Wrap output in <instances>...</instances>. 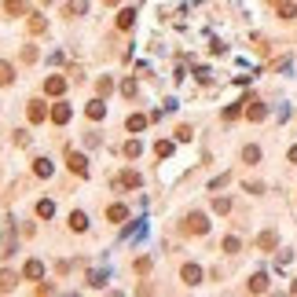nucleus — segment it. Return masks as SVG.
Masks as SVG:
<instances>
[{
    "label": "nucleus",
    "instance_id": "nucleus-1",
    "mask_svg": "<svg viewBox=\"0 0 297 297\" xmlns=\"http://www.w3.org/2000/svg\"><path fill=\"white\" fill-rule=\"evenodd\" d=\"M183 228H187L191 235H206V231H209V217H206V213H191V217L183 220Z\"/></svg>",
    "mask_w": 297,
    "mask_h": 297
},
{
    "label": "nucleus",
    "instance_id": "nucleus-2",
    "mask_svg": "<svg viewBox=\"0 0 297 297\" xmlns=\"http://www.w3.org/2000/svg\"><path fill=\"white\" fill-rule=\"evenodd\" d=\"M48 114H52V110L44 107V99H30V103H26V118H30L33 125H41V121H44Z\"/></svg>",
    "mask_w": 297,
    "mask_h": 297
},
{
    "label": "nucleus",
    "instance_id": "nucleus-3",
    "mask_svg": "<svg viewBox=\"0 0 297 297\" xmlns=\"http://www.w3.org/2000/svg\"><path fill=\"white\" fill-rule=\"evenodd\" d=\"M66 165H70L73 176H88V158H85V154H73V151H70V154H66Z\"/></svg>",
    "mask_w": 297,
    "mask_h": 297
},
{
    "label": "nucleus",
    "instance_id": "nucleus-4",
    "mask_svg": "<svg viewBox=\"0 0 297 297\" xmlns=\"http://www.w3.org/2000/svg\"><path fill=\"white\" fill-rule=\"evenodd\" d=\"M180 279L187 283V286H198V283H202V268H198V264H183V268H180Z\"/></svg>",
    "mask_w": 297,
    "mask_h": 297
},
{
    "label": "nucleus",
    "instance_id": "nucleus-5",
    "mask_svg": "<svg viewBox=\"0 0 297 297\" xmlns=\"http://www.w3.org/2000/svg\"><path fill=\"white\" fill-rule=\"evenodd\" d=\"M66 92V77H48L44 81V96H62Z\"/></svg>",
    "mask_w": 297,
    "mask_h": 297
},
{
    "label": "nucleus",
    "instance_id": "nucleus-6",
    "mask_svg": "<svg viewBox=\"0 0 297 297\" xmlns=\"http://www.w3.org/2000/svg\"><path fill=\"white\" fill-rule=\"evenodd\" d=\"M147 121H151V114H128L125 128H128V132H143V128H147Z\"/></svg>",
    "mask_w": 297,
    "mask_h": 297
},
{
    "label": "nucleus",
    "instance_id": "nucleus-7",
    "mask_svg": "<svg viewBox=\"0 0 297 297\" xmlns=\"http://www.w3.org/2000/svg\"><path fill=\"white\" fill-rule=\"evenodd\" d=\"M85 114L92 118V121H99V118L107 114V103H103V96H99V99H92V103L85 107Z\"/></svg>",
    "mask_w": 297,
    "mask_h": 297
},
{
    "label": "nucleus",
    "instance_id": "nucleus-8",
    "mask_svg": "<svg viewBox=\"0 0 297 297\" xmlns=\"http://www.w3.org/2000/svg\"><path fill=\"white\" fill-rule=\"evenodd\" d=\"M107 220H110V224H121V220H128V209L121 206V202H114V206L107 209Z\"/></svg>",
    "mask_w": 297,
    "mask_h": 297
},
{
    "label": "nucleus",
    "instance_id": "nucleus-9",
    "mask_svg": "<svg viewBox=\"0 0 297 297\" xmlns=\"http://www.w3.org/2000/svg\"><path fill=\"white\" fill-rule=\"evenodd\" d=\"M48 118H52L55 125H66V121H70V107H66V103H55Z\"/></svg>",
    "mask_w": 297,
    "mask_h": 297
},
{
    "label": "nucleus",
    "instance_id": "nucleus-10",
    "mask_svg": "<svg viewBox=\"0 0 297 297\" xmlns=\"http://www.w3.org/2000/svg\"><path fill=\"white\" fill-rule=\"evenodd\" d=\"M257 246H261L264 253H268V249H275V246H279V235H275V231L268 228V231H261V238H257Z\"/></svg>",
    "mask_w": 297,
    "mask_h": 297
},
{
    "label": "nucleus",
    "instance_id": "nucleus-11",
    "mask_svg": "<svg viewBox=\"0 0 297 297\" xmlns=\"http://www.w3.org/2000/svg\"><path fill=\"white\" fill-rule=\"evenodd\" d=\"M22 275H26V279H41V275H44V261H37V257H33V261H26Z\"/></svg>",
    "mask_w": 297,
    "mask_h": 297
},
{
    "label": "nucleus",
    "instance_id": "nucleus-12",
    "mask_svg": "<svg viewBox=\"0 0 297 297\" xmlns=\"http://www.w3.org/2000/svg\"><path fill=\"white\" fill-rule=\"evenodd\" d=\"M246 118H249V121H264V118H268V107L264 103H246Z\"/></svg>",
    "mask_w": 297,
    "mask_h": 297
},
{
    "label": "nucleus",
    "instance_id": "nucleus-13",
    "mask_svg": "<svg viewBox=\"0 0 297 297\" xmlns=\"http://www.w3.org/2000/svg\"><path fill=\"white\" fill-rule=\"evenodd\" d=\"M246 290H249V294H264V290H268V275H264V272H257L253 279L246 283Z\"/></svg>",
    "mask_w": 297,
    "mask_h": 297
},
{
    "label": "nucleus",
    "instance_id": "nucleus-14",
    "mask_svg": "<svg viewBox=\"0 0 297 297\" xmlns=\"http://www.w3.org/2000/svg\"><path fill=\"white\" fill-rule=\"evenodd\" d=\"M140 173H132V169H125L121 176H118V187H140Z\"/></svg>",
    "mask_w": 297,
    "mask_h": 297
},
{
    "label": "nucleus",
    "instance_id": "nucleus-15",
    "mask_svg": "<svg viewBox=\"0 0 297 297\" xmlns=\"http://www.w3.org/2000/svg\"><path fill=\"white\" fill-rule=\"evenodd\" d=\"M37 217H41V220H52L55 217V202L52 198H41V202H37Z\"/></svg>",
    "mask_w": 297,
    "mask_h": 297
},
{
    "label": "nucleus",
    "instance_id": "nucleus-16",
    "mask_svg": "<svg viewBox=\"0 0 297 297\" xmlns=\"http://www.w3.org/2000/svg\"><path fill=\"white\" fill-rule=\"evenodd\" d=\"M4 11L11 15V18H18V15H26V0H4Z\"/></svg>",
    "mask_w": 297,
    "mask_h": 297
},
{
    "label": "nucleus",
    "instance_id": "nucleus-17",
    "mask_svg": "<svg viewBox=\"0 0 297 297\" xmlns=\"http://www.w3.org/2000/svg\"><path fill=\"white\" fill-rule=\"evenodd\" d=\"M132 22H136V11H132V7H125V11L118 15V30H132Z\"/></svg>",
    "mask_w": 297,
    "mask_h": 297
},
{
    "label": "nucleus",
    "instance_id": "nucleus-18",
    "mask_svg": "<svg viewBox=\"0 0 297 297\" xmlns=\"http://www.w3.org/2000/svg\"><path fill=\"white\" fill-rule=\"evenodd\" d=\"M242 162L246 165H257V162H261V147H253V143L242 147Z\"/></svg>",
    "mask_w": 297,
    "mask_h": 297
},
{
    "label": "nucleus",
    "instance_id": "nucleus-19",
    "mask_svg": "<svg viewBox=\"0 0 297 297\" xmlns=\"http://www.w3.org/2000/svg\"><path fill=\"white\" fill-rule=\"evenodd\" d=\"M70 228H73V231H85V228H88V217H85L81 209H73V213H70Z\"/></svg>",
    "mask_w": 297,
    "mask_h": 297
},
{
    "label": "nucleus",
    "instance_id": "nucleus-20",
    "mask_svg": "<svg viewBox=\"0 0 297 297\" xmlns=\"http://www.w3.org/2000/svg\"><path fill=\"white\" fill-rule=\"evenodd\" d=\"M88 11V0H66V15L73 18V15H85Z\"/></svg>",
    "mask_w": 297,
    "mask_h": 297
},
{
    "label": "nucleus",
    "instance_id": "nucleus-21",
    "mask_svg": "<svg viewBox=\"0 0 297 297\" xmlns=\"http://www.w3.org/2000/svg\"><path fill=\"white\" fill-rule=\"evenodd\" d=\"M11 81H15V70H11V62H4V59H0V88H4V85H11Z\"/></svg>",
    "mask_w": 297,
    "mask_h": 297
},
{
    "label": "nucleus",
    "instance_id": "nucleus-22",
    "mask_svg": "<svg viewBox=\"0 0 297 297\" xmlns=\"http://www.w3.org/2000/svg\"><path fill=\"white\" fill-rule=\"evenodd\" d=\"M33 173L48 180V176H52V162H48V158H37V162H33Z\"/></svg>",
    "mask_w": 297,
    "mask_h": 297
},
{
    "label": "nucleus",
    "instance_id": "nucleus-23",
    "mask_svg": "<svg viewBox=\"0 0 297 297\" xmlns=\"http://www.w3.org/2000/svg\"><path fill=\"white\" fill-rule=\"evenodd\" d=\"M15 290V275L11 272H0V294H11Z\"/></svg>",
    "mask_w": 297,
    "mask_h": 297
},
{
    "label": "nucleus",
    "instance_id": "nucleus-24",
    "mask_svg": "<svg viewBox=\"0 0 297 297\" xmlns=\"http://www.w3.org/2000/svg\"><path fill=\"white\" fill-rule=\"evenodd\" d=\"M88 286H92V290H103V286H107V272H92L88 275Z\"/></svg>",
    "mask_w": 297,
    "mask_h": 297
},
{
    "label": "nucleus",
    "instance_id": "nucleus-25",
    "mask_svg": "<svg viewBox=\"0 0 297 297\" xmlns=\"http://www.w3.org/2000/svg\"><path fill=\"white\" fill-rule=\"evenodd\" d=\"M96 92H99V96L107 99L110 92H114V81H110V77H99V81H96Z\"/></svg>",
    "mask_w": 297,
    "mask_h": 297
},
{
    "label": "nucleus",
    "instance_id": "nucleus-26",
    "mask_svg": "<svg viewBox=\"0 0 297 297\" xmlns=\"http://www.w3.org/2000/svg\"><path fill=\"white\" fill-rule=\"evenodd\" d=\"M154 154H158V158H169V154H173V140H158V143H154Z\"/></svg>",
    "mask_w": 297,
    "mask_h": 297
},
{
    "label": "nucleus",
    "instance_id": "nucleus-27",
    "mask_svg": "<svg viewBox=\"0 0 297 297\" xmlns=\"http://www.w3.org/2000/svg\"><path fill=\"white\" fill-rule=\"evenodd\" d=\"M279 18H297V4L283 0V4H279Z\"/></svg>",
    "mask_w": 297,
    "mask_h": 297
},
{
    "label": "nucleus",
    "instance_id": "nucleus-28",
    "mask_svg": "<svg viewBox=\"0 0 297 297\" xmlns=\"http://www.w3.org/2000/svg\"><path fill=\"white\" fill-rule=\"evenodd\" d=\"M44 15H30V33H44Z\"/></svg>",
    "mask_w": 297,
    "mask_h": 297
},
{
    "label": "nucleus",
    "instance_id": "nucleus-29",
    "mask_svg": "<svg viewBox=\"0 0 297 297\" xmlns=\"http://www.w3.org/2000/svg\"><path fill=\"white\" fill-rule=\"evenodd\" d=\"M242 107H246V103H231V107L224 110V121H235V118L242 114Z\"/></svg>",
    "mask_w": 297,
    "mask_h": 297
},
{
    "label": "nucleus",
    "instance_id": "nucleus-30",
    "mask_svg": "<svg viewBox=\"0 0 297 297\" xmlns=\"http://www.w3.org/2000/svg\"><path fill=\"white\" fill-rule=\"evenodd\" d=\"M231 209V198H220V194H217V198H213V213H228Z\"/></svg>",
    "mask_w": 297,
    "mask_h": 297
},
{
    "label": "nucleus",
    "instance_id": "nucleus-31",
    "mask_svg": "<svg viewBox=\"0 0 297 297\" xmlns=\"http://www.w3.org/2000/svg\"><path fill=\"white\" fill-rule=\"evenodd\" d=\"M140 151H143V147H140V140H128V143H125V158H136Z\"/></svg>",
    "mask_w": 297,
    "mask_h": 297
},
{
    "label": "nucleus",
    "instance_id": "nucleus-32",
    "mask_svg": "<svg viewBox=\"0 0 297 297\" xmlns=\"http://www.w3.org/2000/svg\"><path fill=\"white\" fill-rule=\"evenodd\" d=\"M238 246H242V242H238L235 235H228V238H224V253H238Z\"/></svg>",
    "mask_w": 297,
    "mask_h": 297
},
{
    "label": "nucleus",
    "instance_id": "nucleus-33",
    "mask_svg": "<svg viewBox=\"0 0 297 297\" xmlns=\"http://www.w3.org/2000/svg\"><path fill=\"white\" fill-rule=\"evenodd\" d=\"M30 140H33V136L26 132V128H18V132H15V143H18V147H30Z\"/></svg>",
    "mask_w": 297,
    "mask_h": 297
},
{
    "label": "nucleus",
    "instance_id": "nucleus-34",
    "mask_svg": "<svg viewBox=\"0 0 297 297\" xmlns=\"http://www.w3.org/2000/svg\"><path fill=\"white\" fill-rule=\"evenodd\" d=\"M121 96H128V99L136 96V81H132V77H128V81H121Z\"/></svg>",
    "mask_w": 297,
    "mask_h": 297
},
{
    "label": "nucleus",
    "instance_id": "nucleus-35",
    "mask_svg": "<svg viewBox=\"0 0 297 297\" xmlns=\"http://www.w3.org/2000/svg\"><path fill=\"white\" fill-rule=\"evenodd\" d=\"M176 140H180V143H191V128L180 125V128H176Z\"/></svg>",
    "mask_w": 297,
    "mask_h": 297
},
{
    "label": "nucleus",
    "instance_id": "nucleus-36",
    "mask_svg": "<svg viewBox=\"0 0 297 297\" xmlns=\"http://www.w3.org/2000/svg\"><path fill=\"white\" fill-rule=\"evenodd\" d=\"M194 77H198V81H202V85H209V81H213V77H209V70H206V66H198V70H194Z\"/></svg>",
    "mask_w": 297,
    "mask_h": 297
},
{
    "label": "nucleus",
    "instance_id": "nucleus-37",
    "mask_svg": "<svg viewBox=\"0 0 297 297\" xmlns=\"http://www.w3.org/2000/svg\"><path fill=\"white\" fill-rule=\"evenodd\" d=\"M22 59L26 62H37V48H22Z\"/></svg>",
    "mask_w": 297,
    "mask_h": 297
},
{
    "label": "nucleus",
    "instance_id": "nucleus-38",
    "mask_svg": "<svg viewBox=\"0 0 297 297\" xmlns=\"http://www.w3.org/2000/svg\"><path fill=\"white\" fill-rule=\"evenodd\" d=\"M286 158H290V162L297 165V147H290V154H286Z\"/></svg>",
    "mask_w": 297,
    "mask_h": 297
},
{
    "label": "nucleus",
    "instance_id": "nucleus-39",
    "mask_svg": "<svg viewBox=\"0 0 297 297\" xmlns=\"http://www.w3.org/2000/svg\"><path fill=\"white\" fill-rule=\"evenodd\" d=\"M103 4H121V0H103Z\"/></svg>",
    "mask_w": 297,
    "mask_h": 297
},
{
    "label": "nucleus",
    "instance_id": "nucleus-40",
    "mask_svg": "<svg viewBox=\"0 0 297 297\" xmlns=\"http://www.w3.org/2000/svg\"><path fill=\"white\" fill-rule=\"evenodd\" d=\"M290 294H297V283H294V286H290Z\"/></svg>",
    "mask_w": 297,
    "mask_h": 297
},
{
    "label": "nucleus",
    "instance_id": "nucleus-41",
    "mask_svg": "<svg viewBox=\"0 0 297 297\" xmlns=\"http://www.w3.org/2000/svg\"><path fill=\"white\" fill-rule=\"evenodd\" d=\"M41 4H52V0H41Z\"/></svg>",
    "mask_w": 297,
    "mask_h": 297
},
{
    "label": "nucleus",
    "instance_id": "nucleus-42",
    "mask_svg": "<svg viewBox=\"0 0 297 297\" xmlns=\"http://www.w3.org/2000/svg\"><path fill=\"white\" fill-rule=\"evenodd\" d=\"M272 4H283V0H272Z\"/></svg>",
    "mask_w": 297,
    "mask_h": 297
}]
</instances>
